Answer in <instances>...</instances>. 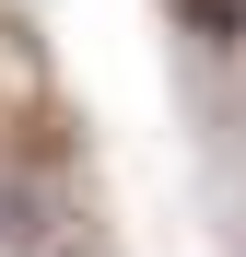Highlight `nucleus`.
I'll return each instance as SVG.
<instances>
[{
  "instance_id": "f257e3e1",
  "label": "nucleus",
  "mask_w": 246,
  "mask_h": 257,
  "mask_svg": "<svg viewBox=\"0 0 246 257\" xmlns=\"http://www.w3.org/2000/svg\"><path fill=\"white\" fill-rule=\"evenodd\" d=\"M176 12H188V35H211V47L246 35V0H176Z\"/></svg>"
}]
</instances>
